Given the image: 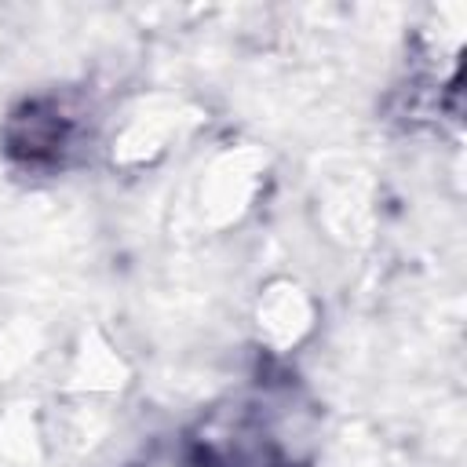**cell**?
I'll use <instances>...</instances> for the list:
<instances>
[{
  "mask_svg": "<svg viewBox=\"0 0 467 467\" xmlns=\"http://www.w3.org/2000/svg\"><path fill=\"white\" fill-rule=\"evenodd\" d=\"M274 398L237 401L230 412H215L179 445L182 467H303L299 441L281 438L274 427Z\"/></svg>",
  "mask_w": 467,
  "mask_h": 467,
  "instance_id": "cell-1",
  "label": "cell"
}]
</instances>
